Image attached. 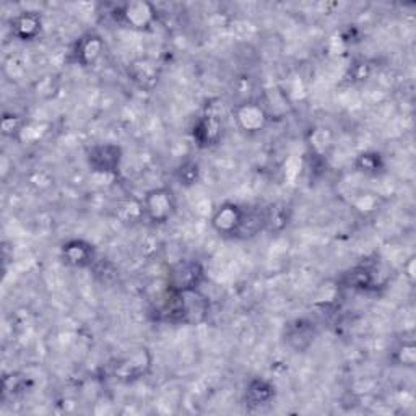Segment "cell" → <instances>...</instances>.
<instances>
[{"mask_svg":"<svg viewBox=\"0 0 416 416\" xmlns=\"http://www.w3.org/2000/svg\"><path fill=\"white\" fill-rule=\"evenodd\" d=\"M176 202L169 189H155L148 192L143 200V212L155 223H163L173 216Z\"/></svg>","mask_w":416,"mask_h":416,"instance_id":"obj_1","label":"cell"},{"mask_svg":"<svg viewBox=\"0 0 416 416\" xmlns=\"http://www.w3.org/2000/svg\"><path fill=\"white\" fill-rule=\"evenodd\" d=\"M244 216L246 212L241 210L234 204H225L218 208V212L213 216V226L221 234H238L241 233Z\"/></svg>","mask_w":416,"mask_h":416,"instance_id":"obj_2","label":"cell"},{"mask_svg":"<svg viewBox=\"0 0 416 416\" xmlns=\"http://www.w3.org/2000/svg\"><path fill=\"white\" fill-rule=\"evenodd\" d=\"M202 278V268L195 262L179 264L171 273V282H173L174 291H190L195 290Z\"/></svg>","mask_w":416,"mask_h":416,"instance_id":"obj_3","label":"cell"},{"mask_svg":"<svg viewBox=\"0 0 416 416\" xmlns=\"http://www.w3.org/2000/svg\"><path fill=\"white\" fill-rule=\"evenodd\" d=\"M121 163V148L114 145L95 147L90 152V164L101 173H114Z\"/></svg>","mask_w":416,"mask_h":416,"instance_id":"obj_4","label":"cell"},{"mask_svg":"<svg viewBox=\"0 0 416 416\" xmlns=\"http://www.w3.org/2000/svg\"><path fill=\"white\" fill-rule=\"evenodd\" d=\"M150 368V358L145 348L130 353L116 366V374L122 379H137Z\"/></svg>","mask_w":416,"mask_h":416,"instance_id":"obj_5","label":"cell"},{"mask_svg":"<svg viewBox=\"0 0 416 416\" xmlns=\"http://www.w3.org/2000/svg\"><path fill=\"white\" fill-rule=\"evenodd\" d=\"M236 119L244 130L247 132H257V130L265 126L267 116H265L264 109L257 104L246 103L236 109Z\"/></svg>","mask_w":416,"mask_h":416,"instance_id":"obj_6","label":"cell"},{"mask_svg":"<svg viewBox=\"0 0 416 416\" xmlns=\"http://www.w3.org/2000/svg\"><path fill=\"white\" fill-rule=\"evenodd\" d=\"M64 259L74 267H85L93 259V247L83 241H70L64 246Z\"/></svg>","mask_w":416,"mask_h":416,"instance_id":"obj_7","label":"cell"},{"mask_svg":"<svg viewBox=\"0 0 416 416\" xmlns=\"http://www.w3.org/2000/svg\"><path fill=\"white\" fill-rule=\"evenodd\" d=\"M41 20L33 12H25L13 20V33L22 39H33L39 33Z\"/></svg>","mask_w":416,"mask_h":416,"instance_id":"obj_8","label":"cell"},{"mask_svg":"<svg viewBox=\"0 0 416 416\" xmlns=\"http://www.w3.org/2000/svg\"><path fill=\"white\" fill-rule=\"evenodd\" d=\"M194 135L195 138L199 140L200 145L215 143L218 137H220V124H218L216 119L212 116L204 117L199 124H197Z\"/></svg>","mask_w":416,"mask_h":416,"instance_id":"obj_9","label":"cell"},{"mask_svg":"<svg viewBox=\"0 0 416 416\" xmlns=\"http://www.w3.org/2000/svg\"><path fill=\"white\" fill-rule=\"evenodd\" d=\"M103 49V44L100 38L96 36H88V38H83L77 48V59L82 62L83 65H88L100 56Z\"/></svg>","mask_w":416,"mask_h":416,"instance_id":"obj_10","label":"cell"},{"mask_svg":"<svg viewBox=\"0 0 416 416\" xmlns=\"http://www.w3.org/2000/svg\"><path fill=\"white\" fill-rule=\"evenodd\" d=\"M153 10L148 4H132L127 5L124 10V17L127 18L129 23L134 26H143L150 22Z\"/></svg>","mask_w":416,"mask_h":416,"instance_id":"obj_11","label":"cell"},{"mask_svg":"<svg viewBox=\"0 0 416 416\" xmlns=\"http://www.w3.org/2000/svg\"><path fill=\"white\" fill-rule=\"evenodd\" d=\"M273 387L265 381H254L247 390V397L252 405H262L273 397Z\"/></svg>","mask_w":416,"mask_h":416,"instance_id":"obj_12","label":"cell"},{"mask_svg":"<svg viewBox=\"0 0 416 416\" xmlns=\"http://www.w3.org/2000/svg\"><path fill=\"white\" fill-rule=\"evenodd\" d=\"M199 178V164L194 163V161H187L181 166L179 169V181L181 184L190 186Z\"/></svg>","mask_w":416,"mask_h":416,"instance_id":"obj_13","label":"cell"},{"mask_svg":"<svg viewBox=\"0 0 416 416\" xmlns=\"http://www.w3.org/2000/svg\"><path fill=\"white\" fill-rule=\"evenodd\" d=\"M360 161L363 163V171H374L379 168V155H361Z\"/></svg>","mask_w":416,"mask_h":416,"instance_id":"obj_14","label":"cell"}]
</instances>
